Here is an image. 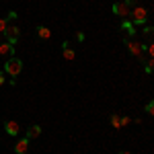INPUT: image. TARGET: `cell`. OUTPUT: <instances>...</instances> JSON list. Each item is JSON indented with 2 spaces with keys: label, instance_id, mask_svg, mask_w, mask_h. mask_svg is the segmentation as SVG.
<instances>
[{
  "label": "cell",
  "instance_id": "obj_1",
  "mask_svg": "<svg viewBox=\"0 0 154 154\" xmlns=\"http://www.w3.org/2000/svg\"><path fill=\"white\" fill-rule=\"evenodd\" d=\"M123 43H125L128 51H130L134 58H138L142 64L148 60V58H146V48H148L146 43H140V41H136V39H130V37H125V39H123Z\"/></svg>",
  "mask_w": 154,
  "mask_h": 154
},
{
  "label": "cell",
  "instance_id": "obj_2",
  "mask_svg": "<svg viewBox=\"0 0 154 154\" xmlns=\"http://www.w3.org/2000/svg\"><path fill=\"white\" fill-rule=\"evenodd\" d=\"M4 72L11 76V78H17L21 72H23V62L19 58H8V62H4Z\"/></svg>",
  "mask_w": 154,
  "mask_h": 154
},
{
  "label": "cell",
  "instance_id": "obj_3",
  "mask_svg": "<svg viewBox=\"0 0 154 154\" xmlns=\"http://www.w3.org/2000/svg\"><path fill=\"white\" fill-rule=\"evenodd\" d=\"M130 17H131V23L134 25H146L148 23V11L144 6H134Z\"/></svg>",
  "mask_w": 154,
  "mask_h": 154
},
{
  "label": "cell",
  "instance_id": "obj_4",
  "mask_svg": "<svg viewBox=\"0 0 154 154\" xmlns=\"http://www.w3.org/2000/svg\"><path fill=\"white\" fill-rule=\"evenodd\" d=\"M111 12H113L115 17H119V19H128L130 12H131V8L121 0V2H113V4H111Z\"/></svg>",
  "mask_w": 154,
  "mask_h": 154
},
{
  "label": "cell",
  "instance_id": "obj_5",
  "mask_svg": "<svg viewBox=\"0 0 154 154\" xmlns=\"http://www.w3.org/2000/svg\"><path fill=\"white\" fill-rule=\"evenodd\" d=\"M4 37H6V41H8L11 45H17L19 39H21V29H19L17 25H8L6 31H4Z\"/></svg>",
  "mask_w": 154,
  "mask_h": 154
},
{
  "label": "cell",
  "instance_id": "obj_6",
  "mask_svg": "<svg viewBox=\"0 0 154 154\" xmlns=\"http://www.w3.org/2000/svg\"><path fill=\"white\" fill-rule=\"evenodd\" d=\"M4 131H6L8 136H12V138H14V136H19L21 125H19L17 121H12V119H6V121H4Z\"/></svg>",
  "mask_w": 154,
  "mask_h": 154
},
{
  "label": "cell",
  "instance_id": "obj_7",
  "mask_svg": "<svg viewBox=\"0 0 154 154\" xmlns=\"http://www.w3.org/2000/svg\"><path fill=\"white\" fill-rule=\"evenodd\" d=\"M29 144H31V140L25 136V138H21L19 142L14 144V154H27V150H29Z\"/></svg>",
  "mask_w": 154,
  "mask_h": 154
},
{
  "label": "cell",
  "instance_id": "obj_8",
  "mask_svg": "<svg viewBox=\"0 0 154 154\" xmlns=\"http://www.w3.org/2000/svg\"><path fill=\"white\" fill-rule=\"evenodd\" d=\"M62 56H64L66 60H74L76 58V51L70 48V41H64V43H62Z\"/></svg>",
  "mask_w": 154,
  "mask_h": 154
},
{
  "label": "cell",
  "instance_id": "obj_9",
  "mask_svg": "<svg viewBox=\"0 0 154 154\" xmlns=\"http://www.w3.org/2000/svg\"><path fill=\"white\" fill-rule=\"evenodd\" d=\"M0 56L12 58V56H14V45H11L8 41H2V43H0Z\"/></svg>",
  "mask_w": 154,
  "mask_h": 154
},
{
  "label": "cell",
  "instance_id": "obj_10",
  "mask_svg": "<svg viewBox=\"0 0 154 154\" xmlns=\"http://www.w3.org/2000/svg\"><path fill=\"white\" fill-rule=\"evenodd\" d=\"M119 27H121V29H123V31H128V35H131V39H134V37H136V25L131 23V21H128V19H123V21H121V25H119Z\"/></svg>",
  "mask_w": 154,
  "mask_h": 154
},
{
  "label": "cell",
  "instance_id": "obj_11",
  "mask_svg": "<svg viewBox=\"0 0 154 154\" xmlns=\"http://www.w3.org/2000/svg\"><path fill=\"white\" fill-rule=\"evenodd\" d=\"M39 136H41V125H31V128H29V130H27V138H29V140H33V138H39Z\"/></svg>",
  "mask_w": 154,
  "mask_h": 154
},
{
  "label": "cell",
  "instance_id": "obj_12",
  "mask_svg": "<svg viewBox=\"0 0 154 154\" xmlns=\"http://www.w3.org/2000/svg\"><path fill=\"white\" fill-rule=\"evenodd\" d=\"M37 35H39V39H51V31L45 25H39L37 27Z\"/></svg>",
  "mask_w": 154,
  "mask_h": 154
},
{
  "label": "cell",
  "instance_id": "obj_13",
  "mask_svg": "<svg viewBox=\"0 0 154 154\" xmlns=\"http://www.w3.org/2000/svg\"><path fill=\"white\" fill-rule=\"evenodd\" d=\"M144 72H146V74H152L154 72V58H148L144 62Z\"/></svg>",
  "mask_w": 154,
  "mask_h": 154
},
{
  "label": "cell",
  "instance_id": "obj_14",
  "mask_svg": "<svg viewBox=\"0 0 154 154\" xmlns=\"http://www.w3.org/2000/svg\"><path fill=\"white\" fill-rule=\"evenodd\" d=\"M111 125H113L115 130H121V117H119L117 113H113V115H111Z\"/></svg>",
  "mask_w": 154,
  "mask_h": 154
},
{
  "label": "cell",
  "instance_id": "obj_15",
  "mask_svg": "<svg viewBox=\"0 0 154 154\" xmlns=\"http://www.w3.org/2000/svg\"><path fill=\"white\" fill-rule=\"evenodd\" d=\"M142 27H144V29H142V33H144L146 37H148V35H154V27H152V25H148V23H146V25H142Z\"/></svg>",
  "mask_w": 154,
  "mask_h": 154
},
{
  "label": "cell",
  "instance_id": "obj_16",
  "mask_svg": "<svg viewBox=\"0 0 154 154\" xmlns=\"http://www.w3.org/2000/svg\"><path fill=\"white\" fill-rule=\"evenodd\" d=\"M144 111H146L148 115H152V117H154V101H148L146 107H144Z\"/></svg>",
  "mask_w": 154,
  "mask_h": 154
},
{
  "label": "cell",
  "instance_id": "obj_17",
  "mask_svg": "<svg viewBox=\"0 0 154 154\" xmlns=\"http://www.w3.org/2000/svg\"><path fill=\"white\" fill-rule=\"evenodd\" d=\"M8 21H6V19H0V33H4V31H6V27H8Z\"/></svg>",
  "mask_w": 154,
  "mask_h": 154
},
{
  "label": "cell",
  "instance_id": "obj_18",
  "mask_svg": "<svg viewBox=\"0 0 154 154\" xmlns=\"http://www.w3.org/2000/svg\"><path fill=\"white\" fill-rule=\"evenodd\" d=\"M131 123V119L128 117V115H121V128H125V125H130Z\"/></svg>",
  "mask_w": 154,
  "mask_h": 154
},
{
  "label": "cell",
  "instance_id": "obj_19",
  "mask_svg": "<svg viewBox=\"0 0 154 154\" xmlns=\"http://www.w3.org/2000/svg\"><path fill=\"white\" fill-rule=\"evenodd\" d=\"M14 19H17V12H14V11H8V14H6V21H8V23H12Z\"/></svg>",
  "mask_w": 154,
  "mask_h": 154
},
{
  "label": "cell",
  "instance_id": "obj_20",
  "mask_svg": "<svg viewBox=\"0 0 154 154\" xmlns=\"http://www.w3.org/2000/svg\"><path fill=\"white\" fill-rule=\"evenodd\" d=\"M146 51H148V58H154V43H148Z\"/></svg>",
  "mask_w": 154,
  "mask_h": 154
},
{
  "label": "cell",
  "instance_id": "obj_21",
  "mask_svg": "<svg viewBox=\"0 0 154 154\" xmlns=\"http://www.w3.org/2000/svg\"><path fill=\"white\" fill-rule=\"evenodd\" d=\"M123 2H125L130 8H134V6H138V2H140V0H123Z\"/></svg>",
  "mask_w": 154,
  "mask_h": 154
},
{
  "label": "cell",
  "instance_id": "obj_22",
  "mask_svg": "<svg viewBox=\"0 0 154 154\" xmlns=\"http://www.w3.org/2000/svg\"><path fill=\"white\" fill-rule=\"evenodd\" d=\"M4 82H6V72L2 70V72H0V86H2Z\"/></svg>",
  "mask_w": 154,
  "mask_h": 154
},
{
  "label": "cell",
  "instance_id": "obj_23",
  "mask_svg": "<svg viewBox=\"0 0 154 154\" xmlns=\"http://www.w3.org/2000/svg\"><path fill=\"white\" fill-rule=\"evenodd\" d=\"M76 39H78V41H84V39H86V35L80 31V33H76Z\"/></svg>",
  "mask_w": 154,
  "mask_h": 154
},
{
  "label": "cell",
  "instance_id": "obj_24",
  "mask_svg": "<svg viewBox=\"0 0 154 154\" xmlns=\"http://www.w3.org/2000/svg\"><path fill=\"white\" fill-rule=\"evenodd\" d=\"M121 154H131V152H128V150H125V152H121Z\"/></svg>",
  "mask_w": 154,
  "mask_h": 154
},
{
  "label": "cell",
  "instance_id": "obj_25",
  "mask_svg": "<svg viewBox=\"0 0 154 154\" xmlns=\"http://www.w3.org/2000/svg\"><path fill=\"white\" fill-rule=\"evenodd\" d=\"M0 43H2V39H0Z\"/></svg>",
  "mask_w": 154,
  "mask_h": 154
}]
</instances>
